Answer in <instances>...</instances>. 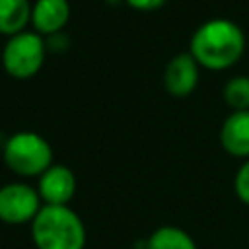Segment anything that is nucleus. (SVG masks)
<instances>
[{
  "mask_svg": "<svg viewBox=\"0 0 249 249\" xmlns=\"http://www.w3.org/2000/svg\"><path fill=\"white\" fill-rule=\"evenodd\" d=\"M31 6L29 0H0V33L14 37L25 31L31 23Z\"/></svg>",
  "mask_w": 249,
  "mask_h": 249,
  "instance_id": "10",
  "label": "nucleus"
},
{
  "mask_svg": "<svg viewBox=\"0 0 249 249\" xmlns=\"http://www.w3.org/2000/svg\"><path fill=\"white\" fill-rule=\"evenodd\" d=\"M233 189H235L237 198L241 202L249 204V160L237 169L235 179H233Z\"/></svg>",
  "mask_w": 249,
  "mask_h": 249,
  "instance_id": "13",
  "label": "nucleus"
},
{
  "mask_svg": "<svg viewBox=\"0 0 249 249\" xmlns=\"http://www.w3.org/2000/svg\"><path fill=\"white\" fill-rule=\"evenodd\" d=\"M224 101L233 111H249V76H233L224 88Z\"/></svg>",
  "mask_w": 249,
  "mask_h": 249,
  "instance_id": "12",
  "label": "nucleus"
},
{
  "mask_svg": "<svg viewBox=\"0 0 249 249\" xmlns=\"http://www.w3.org/2000/svg\"><path fill=\"white\" fill-rule=\"evenodd\" d=\"M220 144L222 148L235 156H249V111H233L220 128Z\"/></svg>",
  "mask_w": 249,
  "mask_h": 249,
  "instance_id": "9",
  "label": "nucleus"
},
{
  "mask_svg": "<svg viewBox=\"0 0 249 249\" xmlns=\"http://www.w3.org/2000/svg\"><path fill=\"white\" fill-rule=\"evenodd\" d=\"M45 54V39L35 31H21L14 37H8L2 49V66L12 78L27 80L41 70Z\"/></svg>",
  "mask_w": 249,
  "mask_h": 249,
  "instance_id": "4",
  "label": "nucleus"
},
{
  "mask_svg": "<svg viewBox=\"0 0 249 249\" xmlns=\"http://www.w3.org/2000/svg\"><path fill=\"white\" fill-rule=\"evenodd\" d=\"M70 19L68 0H35L31 6V25L39 35H56Z\"/></svg>",
  "mask_w": 249,
  "mask_h": 249,
  "instance_id": "8",
  "label": "nucleus"
},
{
  "mask_svg": "<svg viewBox=\"0 0 249 249\" xmlns=\"http://www.w3.org/2000/svg\"><path fill=\"white\" fill-rule=\"evenodd\" d=\"M198 62L193 58L191 53H181L175 54L163 72V84L165 89L175 95V97H185L189 95L196 84H198Z\"/></svg>",
  "mask_w": 249,
  "mask_h": 249,
  "instance_id": "7",
  "label": "nucleus"
},
{
  "mask_svg": "<svg viewBox=\"0 0 249 249\" xmlns=\"http://www.w3.org/2000/svg\"><path fill=\"white\" fill-rule=\"evenodd\" d=\"M146 249H196V243L185 230L177 226H161L148 237Z\"/></svg>",
  "mask_w": 249,
  "mask_h": 249,
  "instance_id": "11",
  "label": "nucleus"
},
{
  "mask_svg": "<svg viewBox=\"0 0 249 249\" xmlns=\"http://www.w3.org/2000/svg\"><path fill=\"white\" fill-rule=\"evenodd\" d=\"M167 0H126L128 6H132L134 10L138 12H152V10H158L165 4Z\"/></svg>",
  "mask_w": 249,
  "mask_h": 249,
  "instance_id": "14",
  "label": "nucleus"
},
{
  "mask_svg": "<svg viewBox=\"0 0 249 249\" xmlns=\"http://www.w3.org/2000/svg\"><path fill=\"white\" fill-rule=\"evenodd\" d=\"M37 193L45 204L68 206L76 193V177L66 165L53 163L47 171L39 175Z\"/></svg>",
  "mask_w": 249,
  "mask_h": 249,
  "instance_id": "6",
  "label": "nucleus"
},
{
  "mask_svg": "<svg viewBox=\"0 0 249 249\" xmlns=\"http://www.w3.org/2000/svg\"><path fill=\"white\" fill-rule=\"evenodd\" d=\"M245 51V35L237 23L226 18L204 21L191 37L189 53L198 66L208 70H226L233 66Z\"/></svg>",
  "mask_w": 249,
  "mask_h": 249,
  "instance_id": "1",
  "label": "nucleus"
},
{
  "mask_svg": "<svg viewBox=\"0 0 249 249\" xmlns=\"http://www.w3.org/2000/svg\"><path fill=\"white\" fill-rule=\"evenodd\" d=\"M41 196L37 189L27 183H8L0 187V220L6 224L33 222L41 210Z\"/></svg>",
  "mask_w": 249,
  "mask_h": 249,
  "instance_id": "5",
  "label": "nucleus"
},
{
  "mask_svg": "<svg viewBox=\"0 0 249 249\" xmlns=\"http://www.w3.org/2000/svg\"><path fill=\"white\" fill-rule=\"evenodd\" d=\"M2 156L8 169L21 177H39L53 165L51 144L41 134L31 130L12 134L4 144Z\"/></svg>",
  "mask_w": 249,
  "mask_h": 249,
  "instance_id": "3",
  "label": "nucleus"
},
{
  "mask_svg": "<svg viewBox=\"0 0 249 249\" xmlns=\"http://www.w3.org/2000/svg\"><path fill=\"white\" fill-rule=\"evenodd\" d=\"M31 239L37 249H84L86 228L72 208L43 204L31 222Z\"/></svg>",
  "mask_w": 249,
  "mask_h": 249,
  "instance_id": "2",
  "label": "nucleus"
}]
</instances>
